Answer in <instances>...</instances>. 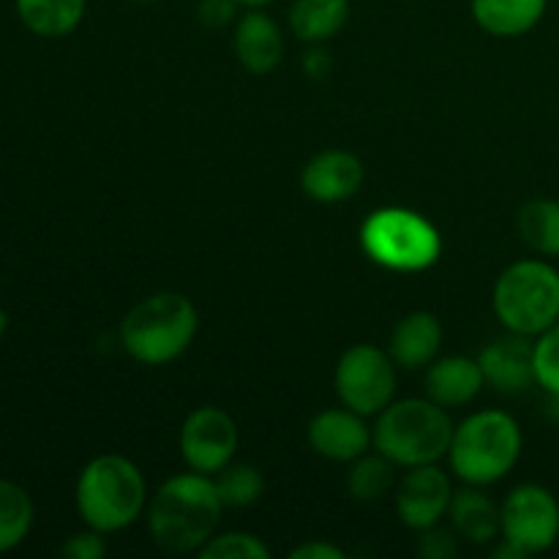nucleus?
Here are the masks:
<instances>
[{"label":"nucleus","mask_w":559,"mask_h":559,"mask_svg":"<svg viewBox=\"0 0 559 559\" xmlns=\"http://www.w3.org/2000/svg\"><path fill=\"white\" fill-rule=\"evenodd\" d=\"M304 71L311 80H325V76L331 74V55H328L320 44H314V49L304 58Z\"/></svg>","instance_id":"nucleus-32"},{"label":"nucleus","mask_w":559,"mask_h":559,"mask_svg":"<svg viewBox=\"0 0 559 559\" xmlns=\"http://www.w3.org/2000/svg\"><path fill=\"white\" fill-rule=\"evenodd\" d=\"M491 557L495 559H527V555H524L516 544H511V540H506V538H502L500 546H495Z\"/></svg>","instance_id":"nucleus-33"},{"label":"nucleus","mask_w":559,"mask_h":559,"mask_svg":"<svg viewBox=\"0 0 559 559\" xmlns=\"http://www.w3.org/2000/svg\"><path fill=\"white\" fill-rule=\"evenodd\" d=\"M451 527L456 530L459 538L467 544H495L502 535V508L480 491V486H467L462 491H453L451 508Z\"/></svg>","instance_id":"nucleus-18"},{"label":"nucleus","mask_w":559,"mask_h":559,"mask_svg":"<svg viewBox=\"0 0 559 559\" xmlns=\"http://www.w3.org/2000/svg\"><path fill=\"white\" fill-rule=\"evenodd\" d=\"M289 31L304 44H325L338 36L349 20V0H293Z\"/></svg>","instance_id":"nucleus-21"},{"label":"nucleus","mask_w":559,"mask_h":559,"mask_svg":"<svg viewBox=\"0 0 559 559\" xmlns=\"http://www.w3.org/2000/svg\"><path fill=\"white\" fill-rule=\"evenodd\" d=\"M293 559H344V551L336 546L325 544V540H309V544H300L289 551Z\"/></svg>","instance_id":"nucleus-31"},{"label":"nucleus","mask_w":559,"mask_h":559,"mask_svg":"<svg viewBox=\"0 0 559 559\" xmlns=\"http://www.w3.org/2000/svg\"><path fill=\"white\" fill-rule=\"evenodd\" d=\"M535 385L559 399V322L535 336Z\"/></svg>","instance_id":"nucleus-27"},{"label":"nucleus","mask_w":559,"mask_h":559,"mask_svg":"<svg viewBox=\"0 0 559 559\" xmlns=\"http://www.w3.org/2000/svg\"><path fill=\"white\" fill-rule=\"evenodd\" d=\"M360 249L380 267L418 273L442 254L440 229L409 207H380L360 224Z\"/></svg>","instance_id":"nucleus-7"},{"label":"nucleus","mask_w":559,"mask_h":559,"mask_svg":"<svg viewBox=\"0 0 559 559\" xmlns=\"http://www.w3.org/2000/svg\"><path fill=\"white\" fill-rule=\"evenodd\" d=\"M36 522V506L25 486L0 478V555L20 549Z\"/></svg>","instance_id":"nucleus-22"},{"label":"nucleus","mask_w":559,"mask_h":559,"mask_svg":"<svg viewBox=\"0 0 559 559\" xmlns=\"http://www.w3.org/2000/svg\"><path fill=\"white\" fill-rule=\"evenodd\" d=\"M200 331L197 306L180 293H156L142 298L120 322V344L145 366H167L194 344Z\"/></svg>","instance_id":"nucleus-3"},{"label":"nucleus","mask_w":559,"mask_h":559,"mask_svg":"<svg viewBox=\"0 0 559 559\" xmlns=\"http://www.w3.org/2000/svg\"><path fill=\"white\" fill-rule=\"evenodd\" d=\"M453 500L451 475L442 473L437 464L409 467L396 484V513L402 524L415 533L435 527L448 516Z\"/></svg>","instance_id":"nucleus-11"},{"label":"nucleus","mask_w":559,"mask_h":559,"mask_svg":"<svg viewBox=\"0 0 559 559\" xmlns=\"http://www.w3.org/2000/svg\"><path fill=\"white\" fill-rule=\"evenodd\" d=\"M240 5H246V9H262V5L273 3V0H238Z\"/></svg>","instance_id":"nucleus-34"},{"label":"nucleus","mask_w":559,"mask_h":559,"mask_svg":"<svg viewBox=\"0 0 559 559\" xmlns=\"http://www.w3.org/2000/svg\"><path fill=\"white\" fill-rule=\"evenodd\" d=\"M147 484L142 469L120 453H104L82 467L74 486V506L85 527L104 535L131 527L147 511Z\"/></svg>","instance_id":"nucleus-2"},{"label":"nucleus","mask_w":559,"mask_h":559,"mask_svg":"<svg viewBox=\"0 0 559 559\" xmlns=\"http://www.w3.org/2000/svg\"><path fill=\"white\" fill-rule=\"evenodd\" d=\"M180 456L186 467L202 475H218L235 462L240 435L233 415L222 407H200L180 426Z\"/></svg>","instance_id":"nucleus-10"},{"label":"nucleus","mask_w":559,"mask_h":559,"mask_svg":"<svg viewBox=\"0 0 559 559\" xmlns=\"http://www.w3.org/2000/svg\"><path fill=\"white\" fill-rule=\"evenodd\" d=\"M197 557L202 559H271V549L251 533L213 535Z\"/></svg>","instance_id":"nucleus-26"},{"label":"nucleus","mask_w":559,"mask_h":559,"mask_svg":"<svg viewBox=\"0 0 559 559\" xmlns=\"http://www.w3.org/2000/svg\"><path fill=\"white\" fill-rule=\"evenodd\" d=\"M235 55L251 74H271L284 58V36L278 22L262 9H249L235 27Z\"/></svg>","instance_id":"nucleus-15"},{"label":"nucleus","mask_w":559,"mask_h":559,"mask_svg":"<svg viewBox=\"0 0 559 559\" xmlns=\"http://www.w3.org/2000/svg\"><path fill=\"white\" fill-rule=\"evenodd\" d=\"M396 489V464L388 456L364 453L347 473V491L358 502H380Z\"/></svg>","instance_id":"nucleus-24"},{"label":"nucleus","mask_w":559,"mask_h":559,"mask_svg":"<svg viewBox=\"0 0 559 559\" xmlns=\"http://www.w3.org/2000/svg\"><path fill=\"white\" fill-rule=\"evenodd\" d=\"M213 480H216L224 508H249L265 495V478L254 464L233 462L222 473L213 475Z\"/></svg>","instance_id":"nucleus-25"},{"label":"nucleus","mask_w":559,"mask_h":559,"mask_svg":"<svg viewBox=\"0 0 559 559\" xmlns=\"http://www.w3.org/2000/svg\"><path fill=\"white\" fill-rule=\"evenodd\" d=\"M502 538L527 557L544 555L559 540V500L540 484H522L502 500Z\"/></svg>","instance_id":"nucleus-9"},{"label":"nucleus","mask_w":559,"mask_h":559,"mask_svg":"<svg viewBox=\"0 0 559 559\" xmlns=\"http://www.w3.org/2000/svg\"><path fill=\"white\" fill-rule=\"evenodd\" d=\"M22 27L38 38H66L85 20L87 0H14Z\"/></svg>","instance_id":"nucleus-20"},{"label":"nucleus","mask_w":559,"mask_h":559,"mask_svg":"<svg viewBox=\"0 0 559 559\" xmlns=\"http://www.w3.org/2000/svg\"><path fill=\"white\" fill-rule=\"evenodd\" d=\"M497 320L519 336H540L559 322V271L546 260L508 265L491 293Z\"/></svg>","instance_id":"nucleus-6"},{"label":"nucleus","mask_w":559,"mask_h":559,"mask_svg":"<svg viewBox=\"0 0 559 559\" xmlns=\"http://www.w3.org/2000/svg\"><path fill=\"white\" fill-rule=\"evenodd\" d=\"M224 502L213 475H173L147 502V530L153 544L167 555H197L216 535Z\"/></svg>","instance_id":"nucleus-1"},{"label":"nucleus","mask_w":559,"mask_h":559,"mask_svg":"<svg viewBox=\"0 0 559 559\" xmlns=\"http://www.w3.org/2000/svg\"><path fill=\"white\" fill-rule=\"evenodd\" d=\"M238 0H200L197 5V20L205 27H224L238 16Z\"/></svg>","instance_id":"nucleus-30"},{"label":"nucleus","mask_w":559,"mask_h":559,"mask_svg":"<svg viewBox=\"0 0 559 559\" xmlns=\"http://www.w3.org/2000/svg\"><path fill=\"white\" fill-rule=\"evenodd\" d=\"M486 385L497 393L516 396L535 385V342L530 336L508 331L506 336L491 338L478 355Z\"/></svg>","instance_id":"nucleus-13"},{"label":"nucleus","mask_w":559,"mask_h":559,"mask_svg":"<svg viewBox=\"0 0 559 559\" xmlns=\"http://www.w3.org/2000/svg\"><path fill=\"white\" fill-rule=\"evenodd\" d=\"M333 382L344 407L374 418L396 396V360L374 344H355L338 358Z\"/></svg>","instance_id":"nucleus-8"},{"label":"nucleus","mask_w":559,"mask_h":559,"mask_svg":"<svg viewBox=\"0 0 559 559\" xmlns=\"http://www.w3.org/2000/svg\"><path fill=\"white\" fill-rule=\"evenodd\" d=\"M5 331H9V314H5V309L0 306V338L5 336Z\"/></svg>","instance_id":"nucleus-35"},{"label":"nucleus","mask_w":559,"mask_h":559,"mask_svg":"<svg viewBox=\"0 0 559 559\" xmlns=\"http://www.w3.org/2000/svg\"><path fill=\"white\" fill-rule=\"evenodd\" d=\"M366 180L364 162L349 151H322L306 162L300 173V186L306 197L322 205H336V202L353 200Z\"/></svg>","instance_id":"nucleus-14"},{"label":"nucleus","mask_w":559,"mask_h":559,"mask_svg":"<svg viewBox=\"0 0 559 559\" xmlns=\"http://www.w3.org/2000/svg\"><path fill=\"white\" fill-rule=\"evenodd\" d=\"M309 445L322 459L338 464H353L374 445V429H369L366 418L349 407L322 409L309 424Z\"/></svg>","instance_id":"nucleus-12"},{"label":"nucleus","mask_w":559,"mask_h":559,"mask_svg":"<svg viewBox=\"0 0 559 559\" xmlns=\"http://www.w3.org/2000/svg\"><path fill=\"white\" fill-rule=\"evenodd\" d=\"M129 3H140V5H145V3H158V0H129Z\"/></svg>","instance_id":"nucleus-36"},{"label":"nucleus","mask_w":559,"mask_h":559,"mask_svg":"<svg viewBox=\"0 0 559 559\" xmlns=\"http://www.w3.org/2000/svg\"><path fill=\"white\" fill-rule=\"evenodd\" d=\"M519 238L540 257H559V200H533L516 216Z\"/></svg>","instance_id":"nucleus-23"},{"label":"nucleus","mask_w":559,"mask_h":559,"mask_svg":"<svg viewBox=\"0 0 559 559\" xmlns=\"http://www.w3.org/2000/svg\"><path fill=\"white\" fill-rule=\"evenodd\" d=\"M418 555L424 559H453L459 555L456 530H445L440 524L424 530L418 538Z\"/></svg>","instance_id":"nucleus-28"},{"label":"nucleus","mask_w":559,"mask_h":559,"mask_svg":"<svg viewBox=\"0 0 559 559\" xmlns=\"http://www.w3.org/2000/svg\"><path fill=\"white\" fill-rule=\"evenodd\" d=\"M442 347V325L431 311H409L391 333V358L402 369H426Z\"/></svg>","instance_id":"nucleus-17"},{"label":"nucleus","mask_w":559,"mask_h":559,"mask_svg":"<svg viewBox=\"0 0 559 559\" xmlns=\"http://www.w3.org/2000/svg\"><path fill=\"white\" fill-rule=\"evenodd\" d=\"M107 535L98 533V530L87 527L82 530V533L71 535L69 540L63 544V557L69 559H102L104 555H107Z\"/></svg>","instance_id":"nucleus-29"},{"label":"nucleus","mask_w":559,"mask_h":559,"mask_svg":"<svg viewBox=\"0 0 559 559\" xmlns=\"http://www.w3.org/2000/svg\"><path fill=\"white\" fill-rule=\"evenodd\" d=\"M522 445L524 437L513 415L480 409L456 426L448 462L467 486H491L511 475L522 459Z\"/></svg>","instance_id":"nucleus-5"},{"label":"nucleus","mask_w":559,"mask_h":559,"mask_svg":"<svg viewBox=\"0 0 559 559\" xmlns=\"http://www.w3.org/2000/svg\"><path fill=\"white\" fill-rule=\"evenodd\" d=\"M469 9L489 36L516 38L544 20L549 0H473Z\"/></svg>","instance_id":"nucleus-19"},{"label":"nucleus","mask_w":559,"mask_h":559,"mask_svg":"<svg viewBox=\"0 0 559 559\" xmlns=\"http://www.w3.org/2000/svg\"><path fill=\"white\" fill-rule=\"evenodd\" d=\"M484 385L486 380L478 358H467V355H451V358L431 360L424 382L426 396L445 409L464 407L473 399H478Z\"/></svg>","instance_id":"nucleus-16"},{"label":"nucleus","mask_w":559,"mask_h":559,"mask_svg":"<svg viewBox=\"0 0 559 559\" xmlns=\"http://www.w3.org/2000/svg\"><path fill=\"white\" fill-rule=\"evenodd\" d=\"M451 415L445 407L426 399L391 402L374 424V448L396 467L437 464L448 456L453 440Z\"/></svg>","instance_id":"nucleus-4"}]
</instances>
